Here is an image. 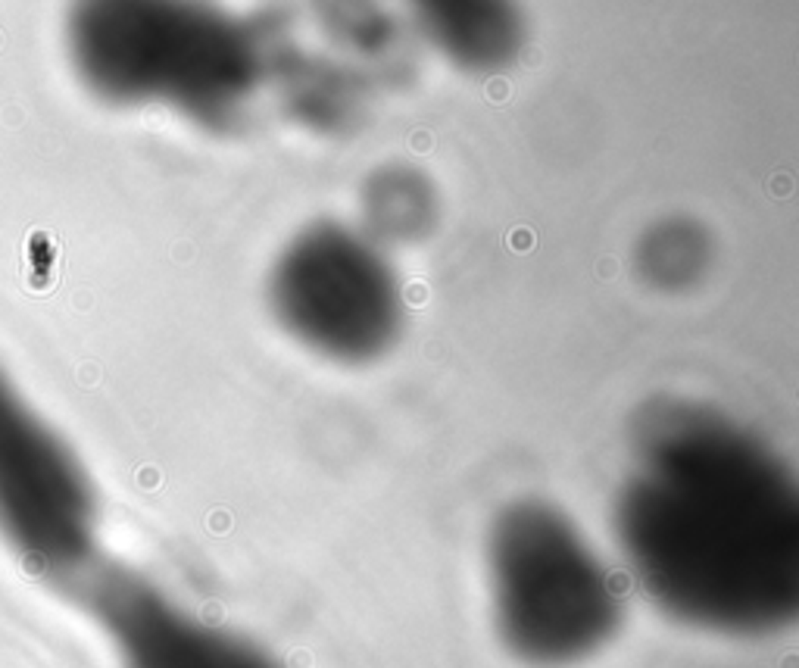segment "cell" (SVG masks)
Here are the masks:
<instances>
[{
    "mask_svg": "<svg viewBox=\"0 0 799 668\" xmlns=\"http://www.w3.org/2000/svg\"><path fill=\"white\" fill-rule=\"evenodd\" d=\"M615 525L647 590L678 619L768 631L793 619L799 497L768 440L697 403L640 415Z\"/></svg>",
    "mask_w": 799,
    "mask_h": 668,
    "instance_id": "cell-1",
    "label": "cell"
},
{
    "mask_svg": "<svg viewBox=\"0 0 799 668\" xmlns=\"http://www.w3.org/2000/svg\"><path fill=\"white\" fill-rule=\"evenodd\" d=\"M418 22L443 56L468 69H500L521 50L525 25L506 3H425Z\"/></svg>",
    "mask_w": 799,
    "mask_h": 668,
    "instance_id": "cell-7",
    "label": "cell"
},
{
    "mask_svg": "<svg viewBox=\"0 0 799 668\" xmlns=\"http://www.w3.org/2000/svg\"><path fill=\"white\" fill-rule=\"evenodd\" d=\"M75 66L103 97L169 104L228 125L260 85V41L241 19L184 3H91L72 19Z\"/></svg>",
    "mask_w": 799,
    "mask_h": 668,
    "instance_id": "cell-2",
    "label": "cell"
},
{
    "mask_svg": "<svg viewBox=\"0 0 799 668\" xmlns=\"http://www.w3.org/2000/svg\"><path fill=\"white\" fill-rule=\"evenodd\" d=\"M91 491L79 462L0 375V522L47 562H72L91 543Z\"/></svg>",
    "mask_w": 799,
    "mask_h": 668,
    "instance_id": "cell-5",
    "label": "cell"
},
{
    "mask_svg": "<svg viewBox=\"0 0 799 668\" xmlns=\"http://www.w3.org/2000/svg\"><path fill=\"white\" fill-rule=\"evenodd\" d=\"M269 294L300 344L340 363L381 356L403 322L400 281L378 244L334 222L313 225L281 250Z\"/></svg>",
    "mask_w": 799,
    "mask_h": 668,
    "instance_id": "cell-4",
    "label": "cell"
},
{
    "mask_svg": "<svg viewBox=\"0 0 799 668\" xmlns=\"http://www.w3.org/2000/svg\"><path fill=\"white\" fill-rule=\"evenodd\" d=\"M491 581L503 637L531 662L587 656L618 621V596L603 562L546 503H515L497 518Z\"/></svg>",
    "mask_w": 799,
    "mask_h": 668,
    "instance_id": "cell-3",
    "label": "cell"
},
{
    "mask_svg": "<svg viewBox=\"0 0 799 668\" xmlns=\"http://www.w3.org/2000/svg\"><path fill=\"white\" fill-rule=\"evenodd\" d=\"M431 219L434 194L428 182L406 166L378 172L365 188V222L372 225V237L412 241L428 231Z\"/></svg>",
    "mask_w": 799,
    "mask_h": 668,
    "instance_id": "cell-8",
    "label": "cell"
},
{
    "mask_svg": "<svg viewBox=\"0 0 799 668\" xmlns=\"http://www.w3.org/2000/svg\"><path fill=\"white\" fill-rule=\"evenodd\" d=\"M97 612L125 668H278L253 644L200 621L150 584L113 578L97 587Z\"/></svg>",
    "mask_w": 799,
    "mask_h": 668,
    "instance_id": "cell-6",
    "label": "cell"
},
{
    "mask_svg": "<svg viewBox=\"0 0 799 668\" xmlns=\"http://www.w3.org/2000/svg\"><path fill=\"white\" fill-rule=\"evenodd\" d=\"M640 272L659 287H684L709 262V241L699 225L668 219L640 241Z\"/></svg>",
    "mask_w": 799,
    "mask_h": 668,
    "instance_id": "cell-9",
    "label": "cell"
}]
</instances>
